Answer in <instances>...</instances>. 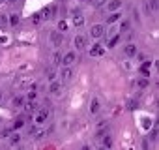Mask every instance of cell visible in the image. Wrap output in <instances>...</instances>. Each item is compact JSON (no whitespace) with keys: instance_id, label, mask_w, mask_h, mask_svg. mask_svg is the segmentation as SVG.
Segmentation results:
<instances>
[{"instance_id":"6da1fadb","label":"cell","mask_w":159,"mask_h":150,"mask_svg":"<svg viewBox=\"0 0 159 150\" xmlns=\"http://www.w3.org/2000/svg\"><path fill=\"white\" fill-rule=\"evenodd\" d=\"M60 79H62L64 83H69V81L73 79V69H71V66H64V68L60 69Z\"/></svg>"},{"instance_id":"7a4b0ae2","label":"cell","mask_w":159,"mask_h":150,"mask_svg":"<svg viewBox=\"0 0 159 150\" xmlns=\"http://www.w3.org/2000/svg\"><path fill=\"white\" fill-rule=\"evenodd\" d=\"M103 34H105V26H103V25H94V26L90 28V36H92L94 40H99Z\"/></svg>"},{"instance_id":"3957f363","label":"cell","mask_w":159,"mask_h":150,"mask_svg":"<svg viewBox=\"0 0 159 150\" xmlns=\"http://www.w3.org/2000/svg\"><path fill=\"white\" fill-rule=\"evenodd\" d=\"M51 41H52L54 47H60V45L64 43V36H62V32H58V30L51 32Z\"/></svg>"},{"instance_id":"277c9868","label":"cell","mask_w":159,"mask_h":150,"mask_svg":"<svg viewBox=\"0 0 159 150\" xmlns=\"http://www.w3.org/2000/svg\"><path fill=\"white\" fill-rule=\"evenodd\" d=\"M75 60H77L75 51H69V53H66V54L62 56V64H64V66H71V64H75Z\"/></svg>"},{"instance_id":"5b68a950","label":"cell","mask_w":159,"mask_h":150,"mask_svg":"<svg viewBox=\"0 0 159 150\" xmlns=\"http://www.w3.org/2000/svg\"><path fill=\"white\" fill-rule=\"evenodd\" d=\"M49 118V109H39V113L36 115V126L45 124V120Z\"/></svg>"},{"instance_id":"8992f818","label":"cell","mask_w":159,"mask_h":150,"mask_svg":"<svg viewBox=\"0 0 159 150\" xmlns=\"http://www.w3.org/2000/svg\"><path fill=\"white\" fill-rule=\"evenodd\" d=\"M107 6V10L112 13V12H120V8H122V0H111V2H107L105 4Z\"/></svg>"},{"instance_id":"52a82bcc","label":"cell","mask_w":159,"mask_h":150,"mask_svg":"<svg viewBox=\"0 0 159 150\" xmlns=\"http://www.w3.org/2000/svg\"><path fill=\"white\" fill-rule=\"evenodd\" d=\"M73 25L75 26H83L84 25V15L81 12H77V10L73 12Z\"/></svg>"},{"instance_id":"ba28073f","label":"cell","mask_w":159,"mask_h":150,"mask_svg":"<svg viewBox=\"0 0 159 150\" xmlns=\"http://www.w3.org/2000/svg\"><path fill=\"white\" fill-rule=\"evenodd\" d=\"M30 135L38 141V139H43L45 137V129H39V126H34V128H30Z\"/></svg>"},{"instance_id":"9c48e42d","label":"cell","mask_w":159,"mask_h":150,"mask_svg":"<svg viewBox=\"0 0 159 150\" xmlns=\"http://www.w3.org/2000/svg\"><path fill=\"white\" fill-rule=\"evenodd\" d=\"M75 49H79V51H83L84 47H86V38L84 36H75Z\"/></svg>"},{"instance_id":"30bf717a","label":"cell","mask_w":159,"mask_h":150,"mask_svg":"<svg viewBox=\"0 0 159 150\" xmlns=\"http://www.w3.org/2000/svg\"><path fill=\"white\" fill-rule=\"evenodd\" d=\"M103 53H105V49H103V45H99V43H96V45L90 47V56H101Z\"/></svg>"},{"instance_id":"8fae6325","label":"cell","mask_w":159,"mask_h":150,"mask_svg":"<svg viewBox=\"0 0 159 150\" xmlns=\"http://www.w3.org/2000/svg\"><path fill=\"white\" fill-rule=\"evenodd\" d=\"M137 53H139V51H137V45H135V43H127V45L124 47V54H125V56H135Z\"/></svg>"},{"instance_id":"7c38bea8","label":"cell","mask_w":159,"mask_h":150,"mask_svg":"<svg viewBox=\"0 0 159 150\" xmlns=\"http://www.w3.org/2000/svg\"><path fill=\"white\" fill-rule=\"evenodd\" d=\"M99 109H101V103H99V100H98V98H94V100L90 101V115H98V113H99Z\"/></svg>"},{"instance_id":"4fadbf2b","label":"cell","mask_w":159,"mask_h":150,"mask_svg":"<svg viewBox=\"0 0 159 150\" xmlns=\"http://www.w3.org/2000/svg\"><path fill=\"white\" fill-rule=\"evenodd\" d=\"M39 15H41V19H45V21H47V19H51V17L54 15V8H52V6H49V8H45Z\"/></svg>"},{"instance_id":"5bb4252c","label":"cell","mask_w":159,"mask_h":150,"mask_svg":"<svg viewBox=\"0 0 159 150\" xmlns=\"http://www.w3.org/2000/svg\"><path fill=\"white\" fill-rule=\"evenodd\" d=\"M60 90H62V85H60V81H51L49 92H51V94H58Z\"/></svg>"},{"instance_id":"9a60e30c","label":"cell","mask_w":159,"mask_h":150,"mask_svg":"<svg viewBox=\"0 0 159 150\" xmlns=\"http://www.w3.org/2000/svg\"><path fill=\"white\" fill-rule=\"evenodd\" d=\"M120 21V12H112L111 15H109V19H107V25H114V23H118Z\"/></svg>"},{"instance_id":"2e32d148","label":"cell","mask_w":159,"mask_h":150,"mask_svg":"<svg viewBox=\"0 0 159 150\" xmlns=\"http://www.w3.org/2000/svg\"><path fill=\"white\" fill-rule=\"evenodd\" d=\"M21 23V17L17 15V13H13V15H10L8 17V25H11V26H17Z\"/></svg>"},{"instance_id":"e0dca14e","label":"cell","mask_w":159,"mask_h":150,"mask_svg":"<svg viewBox=\"0 0 159 150\" xmlns=\"http://www.w3.org/2000/svg\"><path fill=\"white\" fill-rule=\"evenodd\" d=\"M129 28H131V21H127V19L122 21V25H120V34H122V32H127Z\"/></svg>"},{"instance_id":"ac0fdd59","label":"cell","mask_w":159,"mask_h":150,"mask_svg":"<svg viewBox=\"0 0 159 150\" xmlns=\"http://www.w3.org/2000/svg\"><path fill=\"white\" fill-rule=\"evenodd\" d=\"M150 68H152V64H150V62H142V66H140L142 75H150Z\"/></svg>"},{"instance_id":"d6986e66","label":"cell","mask_w":159,"mask_h":150,"mask_svg":"<svg viewBox=\"0 0 159 150\" xmlns=\"http://www.w3.org/2000/svg\"><path fill=\"white\" fill-rule=\"evenodd\" d=\"M148 85H150V79H146V77H142V79L137 81V87H139V88H146Z\"/></svg>"},{"instance_id":"ffe728a7","label":"cell","mask_w":159,"mask_h":150,"mask_svg":"<svg viewBox=\"0 0 159 150\" xmlns=\"http://www.w3.org/2000/svg\"><path fill=\"white\" fill-rule=\"evenodd\" d=\"M120 41V34H116V36H112L111 40H109V43H107V47H114L116 43Z\"/></svg>"},{"instance_id":"44dd1931","label":"cell","mask_w":159,"mask_h":150,"mask_svg":"<svg viewBox=\"0 0 159 150\" xmlns=\"http://www.w3.org/2000/svg\"><path fill=\"white\" fill-rule=\"evenodd\" d=\"M23 105H25V100L21 96H15L13 98V107H23Z\"/></svg>"},{"instance_id":"7402d4cb","label":"cell","mask_w":159,"mask_h":150,"mask_svg":"<svg viewBox=\"0 0 159 150\" xmlns=\"http://www.w3.org/2000/svg\"><path fill=\"white\" fill-rule=\"evenodd\" d=\"M107 2H109V0H92V6L94 8H103Z\"/></svg>"},{"instance_id":"603a6c76","label":"cell","mask_w":159,"mask_h":150,"mask_svg":"<svg viewBox=\"0 0 159 150\" xmlns=\"http://www.w3.org/2000/svg\"><path fill=\"white\" fill-rule=\"evenodd\" d=\"M52 64H54V66L62 64V54H60V53H54V54H52Z\"/></svg>"},{"instance_id":"cb8c5ba5","label":"cell","mask_w":159,"mask_h":150,"mask_svg":"<svg viewBox=\"0 0 159 150\" xmlns=\"http://www.w3.org/2000/svg\"><path fill=\"white\" fill-rule=\"evenodd\" d=\"M25 111H26V113H30V115H32V113H34V111H36V105H34V101H28V103H26V105H25Z\"/></svg>"},{"instance_id":"d4e9b609","label":"cell","mask_w":159,"mask_h":150,"mask_svg":"<svg viewBox=\"0 0 159 150\" xmlns=\"http://www.w3.org/2000/svg\"><path fill=\"white\" fill-rule=\"evenodd\" d=\"M23 126H25V120H23V118H17V120L13 122V126H11V128H13V129H21Z\"/></svg>"},{"instance_id":"484cf974","label":"cell","mask_w":159,"mask_h":150,"mask_svg":"<svg viewBox=\"0 0 159 150\" xmlns=\"http://www.w3.org/2000/svg\"><path fill=\"white\" fill-rule=\"evenodd\" d=\"M47 77H49V81H54V77H56V71H54L52 68H49V69H47Z\"/></svg>"},{"instance_id":"4316f807","label":"cell","mask_w":159,"mask_h":150,"mask_svg":"<svg viewBox=\"0 0 159 150\" xmlns=\"http://www.w3.org/2000/svg\"><path fill=\"white\" fill-rule=\"evenodd\" d=\"M67 30V23L66 21H60L58 23V32H66Z\"/></svg>"},{"instance_id":"83f0119b","label":"cell","mask_w":159,"mask_h":150,"mask_svg":"<svg viewBox=\"0 0 159 150\" xmlns=\"http://www.w3.org/2000/svg\"><path fill=\"white\" fill-rule=\"evenodd\" d=\"M6 25H8V15L0 13V26H6Z\"/></svg>"},{"instance_id":"f1b7e54d","label":"cell","mask_w":159,"mask_h":150,"mask_svg":"<svg viewBox=\"0 0 159 150\" xmlns=\"http://www.w3.org/2000/svg\"><path fill=\"white\" fill-rule=\"evenodd\" d=\"M10 141H11V144H17V143L21 141V135H19V133H15V135H11V139H10Z\"/></svg>"},{"instance_id":"f546056e","label":"cell","mask_w":159,"mask_h":150,"mask_svg":"<svg viewBox=\"0 0 159 150\" xmlns=\"http://www.w3.org/2000/svg\"><path fill=\"white\" fill-rule=\"evenodd\" d=\"M32 23H34V25H39V23H41V15H39V13H36V15L32 17Z\"/></svg>"},{"instance_id":"4dcf8cb0","label":"cell","mask_w":159,"mask_h":150,"mask_svg":"<svg viewBox=\"0 0 159 150\" xmlns=\"http://www.w3.org/2000/svg\"><path fill=\"white\" fill-rule=\"evenodd\" d=\"M34 100H36V92H30L28 94V101H34Z\"/></svg>"},{"instance_id":"1f68e13d","label":"cell","mask_w":159,"mask_h":150,"mask_svg":"<svg viewBox=\"0 0 159 150\" xmlns=\"http://www.w3.org/2000/svg\"><path fill=\"white\" fill-rule=\"evenodd\" d=\"M127 107H129V109H133V107H137V101H129V103H127Z\"/></svg>"},{"instance_id":"d6a6232c","label":"cell","mask_w":159,"mask_h":150,"mask_svg":"<svg viewBox=\"0 0 159 150\" xmlns=\"http://www.w3.org/2000/svg\"><path fill=\"white\" fill-rule=\"evenodd\" d=\"M155 139H157V129L152 131V141H155Z\"/></svg>"},{"instance_id":"836d02e7","label":"cell","mask_w":159,"mask_h":150,"mask_svg":"<svg viewBox=\"0 0 159 150\" xmlns=\"http://www.w3.org/2000/svg\"><path fill=\"white\" fill-rule=\"evenodd\" d=\"M81 150H90V148H88V146H83V148H81Z\"/></svg>"},{"instance_id":"e575fe53","label":"cell","mask_w":159,"mask_h":150,"mask_svg":"<svg viewBox=\"0 0 159 150\" xmlns=\"http://www.w3.org/2000/svg\"><path fill=\"white\" fill-rule=\"evenodd\" d=\"M2 100H4V96H2V92H0V101H2Z\"/></svg>"},{"instance_id":"d590c367","label":"cell","mask_w":159,"mask_h":150,"mask_svg":"<svg viewBox=\"0 0 159 150\" xmlns=\"http://www.w3.org/2000/svg\"><path fill=\"white\" fill-rule=\"evenodd\" d=\"M99 150H109V148H103V146H101V148H99Z\"/></svg>"},{"instance_id":"8d00e7d4","label":"cell","mask_w":159,"mask_h":150,"mask_svg":"<svg viewBox=\"0 0 159 150\" xmlns=\"http://www.w3.org/2000/svg\"><path fill=\"white\" fill-rule=\"evenodd\" d=\"M2 2H6V0H0V4H2Z\"/></svg>"},{"instance_id":"74e56055","label":"cell","mask_w":159,"mask_h":150,"mask_svg":"<svg viewBox=\"0 0 159 150\" xmlns=\"http://www.w3.org/2000/svg\"><path fill=\"white\" fill-rule=\"evenodd\" d=\"M10 2H17V0H10Z\"/></svg>"}]
</instances>
